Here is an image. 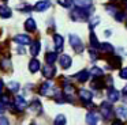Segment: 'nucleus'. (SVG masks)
<instances>
[{"label":"nucleus","instance_id":"5701e85b","mask_svg":"<svg viewBox=\"0 0 127 125\" xmlns=\"http://www.w3.org/2000/svg\"><path fill=\"white\" fill-rule=\"evenodd\" d=\"M51 88H52V83L47 82V83H44V84L41 86V88H40V94H41V95H47L48 92H49Z\"/></svg>","mask_w":127,"mask_h":125},{"label":"nucleus","instance_id":"412c9836","mask_svg":"<svg viewBox=\"0 0 127 125\" xmlns=\"http://www.w3.org/2000/svg\"><path fill=\"white\" fill-rule=\"evenodd\" d=\"M75 78H77L81 83H83V82H86L89 79V72H88V71H81V72L77 73V76H75Z\"/></svg>","mask_w":127,"mask_h":125},{"label":"nucleus","instance_id":"9d476101","mask_svg":"<svg viewBox=\"0 0 127 125\" xmlns=\"http://www.w3.org/2000/svg\"><path fill=\"white\" fill-rule=\"evenodd\" d=\"M86 122H88V125H97V122H98V117H97V114H94L93 111L88 113L86 114Z\"/></svg>","mask_w":127,"mask_h":125},{"label":"nucleus","instance_id":"6e6552de","mask_svg":"<svg viewBox=\"0 0 127 125\" xmlns=\"http://www.w3.org/2000/svg\"><path fill=\"white\" fill-rule=\"evenodd\" d=\"M49 7H51V3L48 1V0H42V1L36 3V5H34V10H36V11H38V12H41V11L48 10Z\"/></svg>","mask_w":127,"mask_h":125},{"label":"nucleus","instance_id":"e433bc0d","mask_svg":"<svg viewBox=\"0 0 127 125\" xmlns=\"http://www.w3.org/2000/svg\"><path fill=\"white\" fill-rule=\"evenodd\" d=\"M6 106H7V103H4L3 101H0V113H4L6 111Z\"/></svg>","mask_w":127,"mask_h":125},{"label":"nucleus","instance_id":"2eb2a0df","mask_svg":"<svg viewBox=\"0 0 127 125\" xmlns=\"http://www.w3.org/2000/svg\"><path fill=\"white\" fill-rule=\"evenodd\" d=\"M36 27H37V24H36V21H34L33 18H29L28 21L25 22V29L28 30V31H34Z\"/></svg>","mask_w":127,"mask_h":125},{"label":"nucleus","instance_id":"bb28decb","mask_svg":"<svg viewBox=\"0 0 127 125\" xmlns=\"http://www.w3.org/2000/svg\"><path fill=\"white\" fill-rule=\"evenodd\" d=\"M90 45L93 46V48H98V49H100V45H101V43H98L97 37H96V34H94L93 31L90 33Z\"/></svg>","mask_w":127,"mask_h":125},{"label":"nucleus","instance_id":"a211bd4d","mask_svg":"<svg viewBox=\"0 0 127 125\" xmlns=\"http://www.w3.org/2000/svg\"><path fill=\"white\" fill-rule=\"evenodd\" d=\"M108 98H109L111 102H116V101H119V91H116L115 88H109Z\"/></svg>","mask_w":127,"mask_h":125},{"label":"nucleus","instance_id":"6ab92c4d","mask_svg":"<svg viewBox=\"0 0 127 125\" xmlns=\"http://www.w3.org/2000/svg\"><path fill=\"white\" fill-rule=\"evenodd\" d=\"M116 116L119 118H127V107H124V106L116 107Z\"/></svg>","mask_w":127,"mask_h":125},{"label":"nucleus","instance_id":"72a5a7b5","mask_svg":"<svg viewBox=\"0 0 127 125\" xmlns=\"http://www.w3.org/2000/svg\"><path fill=\"white\" fill-rule=\"evenodd\" d=\"M90 57H92V60H97L98 59V54H97V50H94V49H90Z\"/></svg>","mask_w":127,"mask_h":125},{"label":"nucleus","instance_id":"1a4fd4ad","mask_svg":"<svg viewBox=\"0 0 127 125\" xmlns=\"http://www.w3.org/2000/svg\"><path fill=\"white\" fill-rule=\"evenodd\" d=\"M59 61H60V65L63 68H70L71 67V57L70 56H67V54H62L60 56V59H59Z\"/></svg>","mask_w":127,"mask_h":125},{"label":"nucleus","instance_id":"423d86ee","mask_svg":"<svg viewBox=\"0 0 127 125\" xmlns=\"http://www.w3.org/2000/svg\"><path fill=\"white\" fill-rule=\"evenodd\" d=\"M55 72H56L55 67H53V65H51V64H47L44 68H42V75H44L47 79H51V78H53V75H55Z\"/></svg>","mask_w":127,"mask_h":125},{"label":"nucleus","instance_id":"c9c22d12","mask_svg":"<svg viewBox=\"0 0 127 125\" xmlns=\"http://www.w3.org/2000/svg\"><path fill=\"white\" fill-rule=\"evenodd\" d=\"M0 125H10V122L6 117H0Z\"/></svg>","mask_w":127,"mask_h":125},{"label":"nucleus","instance_id":"f8f14e48","mask_svg":"<svg viewBox=\"0 0 127 125\" xmlns=\"http://www.w3.org/2000/svg\"><path fill=\"white\" fill-rule=\"evenodd\" d=\"M53 41H55V46H56V50L60 52L63 49V37L59 34H55L53 35Z\"/></svg>","mask_w":127,"mask_h":125},{"label":"nucleus","instance_id":"dca6fc26","mask_svg":"<svg viewBox=\"0 0 127 125\" xmlns=\"http://www.w3.org/2000/svg\"><path fill=\"white\" fill-rule=\"evenodd\" d=\"M29 69H30L32 73H36L37 71L40 69V61L38 60H36V59L32 60V61L29 62Z\"/></svg>","mask_w":127,"mask_h":125},{"label":"nucleus","instance_id":"7ed1b4c3","mask_svg":"<svg viewBox=\"0 0 127 125\" xmlns=\"http://www.w3.org/2000/svg\"><path fill=\"white\" fill-rule=\"evenodd\" d=\"M100 111H101V116L105 120L112 118V106H111L109 102H102L101 106H100Z\"/></svg>","mask_w":127,"mask_h":125},{"label":"nucleus","instance_id":"b1692460","mask_svg":"<svg viewBox=\"0 0 127 125\" xmlns=\"http://www.w3.org/2000/svg\"><path fill=\"white\" fill-rule=\"evenodd\" d=\"M74 1L81 8H86V7H90L92 5V0H74Z\"/></svg>","mask_w":127,"mask_h":125},{"label":"nucleus","instance_id":"a18cd8bd","mask_svg":"<svg viewBox=\"0 0 127 125\" xmlns=\"http://www.w3.org/2000/svg\"><path fill=\"white\" fill-rule=\"evenodd\" d=\"M105 35H107V37H108V35H111V31H109V30H107V31H105Z\"/></svg>","mask_w":127,"mask_h":125},{"label":"nucleus","instance_id":"9b49d317","mask_svg":"<svg viewBox=\"0 0 127 125\" xmlns=\"http://www.w3.org/2000/svg\"><path fill=\"white\" fill-rule=\"evenodd\" d=\"M40 49H41V43L38 41H34V42L30 43V54L33 56H37L40 53Z\"/></svg>","mask_w":127,"mask_h":125},{"label":"nucleus","instance_id":"393cba45","mask_svg":"<svg viewBox=\"0 0 127 125\" xmlns=\"http://www.w3.org/2000/svg\"><path fill=\"white\" fill-rule=\"evenodd\" d=\"M30 110L33 111V113H40V111H41V103H40L38 101L32 102L30 103Z\"/></svg>","mask_w":127,"mask_h":125},{"label":"nucleus","instance_id":"37998d69","mask_svg":"<svg viewBox=\"0 0 127 125\" xmlns=\"http://www.w3.org/2000/svg\"><path fill=\"white\" fill-rule=\"evenodd\" d=\"M18 52H19L21 54H23V49L22 48H18Z\"/></svg>","mask_w":127,"mask_h":125},{"label":"nucleus","instance_id":"a19ab883","mask_svg":"<svg viewBox=\"0 0 127 125\" xmlns=\"http://www.w3.org/2000/svg\"><path fill=\"white\" fill-rule=\"evenodd\" d=\"M111 125H123V122H122V121H119V120H118V121H113Z\"/></svg>","mask_w":127,"mask_h":125},{"label":"nucleus","instance_id":"ea45409f","mask_svg":"<svg viewBox=\"0 0 127 125\" xmlns=\"http://www.w3.org/2000/svg\"><path fill=\"white\" fill-rule=\"evenodd\" d=\"M1 62H3V68H8L10 67V61H8V60H3Z\"/></svg>","mask_w":127,"mask_h":125},{"label":"nucleus","instance_id":"cd10ccee","mask_svg":"<svg viewBox=\"0 0 127 125\" xmlns=\"http://www.w3.org/2000/svg\"><path fill=\"white\" fill-rule=\"evenodd\" d=\"M55 125H66V117L63 114H59L55 118Z\"/></svg>","mask_w":127,"mask_h":125},{"label":"nucleus","instance_id":"58836bf2","mask_svg":"<svg viewBox=\"0 0 127 125\" xmlns=\"http://www.w3.org/2000/svg\"><path fill=\"white\" fill-rule=\"evenodd\" d=\"M98 21H100L98 18H94V19H92V22H90V26H92V27H94L96 24H98Z\"/></svg>","mask_w":127,"mask_h":125},{"label":"nucleus","instance_id":"2f4dec72","mask_svg":"<svg viewBox=\"0 0 127 125\" xmlns=\"http://www.w3.org/2000/svg\"><path fill=\"white\" fill-rule=\"evenodd\" d=\"M19 10H21V11H25V12H28V11L32 10V7H30L29 4H21V5H19Z\"/></svg>","mask_w":127,"mask_h":125},{"label":"nucleus","instance_id":"4be33fe9","mask_svg":"<svg viewBox=\"0 0 127 125\" xmlns=\"http://www.w3.org/2000/svg\"><path fill=\"white\" fill-rule=\"evenodd\" d=\"M90 75H93L94 78H102V76H104V72H102V69L101 68H97V67H93L90 69Z\"/></svg>","mask_w":127,"mask_h":125},{"label":"nucleus","instance_id":"ddd939ff","mask_svg":"<svg viewBox=\"0 0 127 125\" xmlns=\"http://www.w3.org/2000/svg\"><path fill=\"white\" fill-rule=\"evenodd\" d=\"M56 60H58V53H55V52H48L45 54V61H47V64L52 65Z\"/></svg>","mask_w":127,"mask_h":125},{"label":"nucleus","instance_id":"f257e3e1","mask_svg":"<svg viewBox=\"0 0 127 125\" xmlns=\"http://www.w3.org/2000/svg\"><path fill=\"white\" fill-rule=\"evenodd\" d=\"M92 12H93V8H90V10H89V7H86V8L78 7V8H75V10L71 11V19H72V21L83 22V21H86V19H88L89 14H92Z\"/></svg>","mask_w":127,"mask_h":125},{"label":"nucleus","instance_id":"473e14b6","mask_svg":"<svg viewBox=\"0 0 127 125\" xmlns=\"http://www.w3.org/2000/svg\"><path fill=\"white\" fill-rule=\"evenodd\" d=\"M115 19H116V21H119V22H120V21H123V19H124V12L119 11V12L115 15Z\"/></svg>","mask_w":127,"mask_h":125},{"label":"nucleus","instance_id":"f03ea898","mask_svg":"<svg viewBox=\"0 0 127 125\" xmlns=\"http://www.w3.org/2000/svg\"><path fill=\"white\" fill-rule=\"evenodd\" d=\"M70 43H71V46L74 48V50L77 52V53H81V52L83 50V43L82 41H81V38L78 37V35H70Z\"/></svg>","mask_w":127,"mask_h":125},{"label":"nucleus","instance_id":"0eeeda50","mask_svg":"<svg viewBox=\"0 0 127 125\" xmlns=\"http://www.w3.org/2000/svg\"><path fill=\"white\" fill-rule=\"evenodd\" d=\"M78 94H79V98L83 101V102H90L92 98H93V94H92L89 90H83L82 88V90H79V92H78Z\"/></svg>","mask_w":127,"mask_h":125},{"label":"nucleus","instance_id":"de8ad7c7","mask_svg":"<svg viewBox=\"0 0 127 125\" xmlns=\"http://www.w3.org/2000/svg\"><path fill=\"white\" fill-rule=\"evenodd\" d=\"M4 1H7V0H4Z\"/></svg>","mask_w":127,"mask_h":125},{"label":"nucleus","instance_id":"20e7f679","mask_svg":"<svg viewBox=\"0 0 127 125\" xmlns=\"http://www.w3.org/2000/svg\"><path fill=\"white\" fill-rule=\"evenodd\" d=\"M14 106L17 107V110L23 111L26 107H28V103H26L25 98L21 97V95H18V97H15V99H14Z\"/></svg>","mask_w":127,"mask_h":125},{"label":"nucleus","instance_id":"79ce46f5","mask_svg":"<svg viewBox=\"0 0 127 125\" xmlns=\"http://www.w3.org/2000/svg\"><path fill=\"white\" fill-rule=\"evenodd\" d=\"M123 94H124V95H127V86H124V88H123Z\"/></svg>","mask_w":127,"mask_h":125},{"label":"nucleus","instance_id":"a878e982","mask_svg":"<svg viewBox=\"0 0 127 125\" xmlns=\"http://www.w3.org/2000/svg\"><path fill=\"white\" fill-rule=\"evenodd\" d=\"M105 8H107V12H108V14H112L113 16H115L116 14L119 12V8L116 7L115 4H108V5H105Z\"/></svg>","mask_w":127,"mask_h":125},{"label":"nucleus","instance_id":"49530a36","mask_svg":"<svg viewBox=\"0 0 127 125\" xmlns=\"http://www.w3.org/2000/svg\"><path fill=\"white\" fill-rule=\"evenodd\" d=\"M126 27H127V22H126Z\"/></svg>","mask_w":127,"mask_h":125},{"label":"nucleus","instance_id":"f3484780","mask_svg":"<svg viewBox=\"0 0 127 125\" xmlns=\"http://www.w3.org/2000/svg\"><path fill=\"white\" fill-rule=\"evenodd\" d=\"M74 87L71 86V84H64V95H66L67 98H70L71 99L72 97H74Z\"/></svg>","mask_w":127,"mask_h":125},{"label":"nucleus","instance_id":"09e8293b","mask_svg":"<svg viewBox=\"0 0 127 125\" xmlns=\"http://www.w3.org/2000/svg\"><path fill=\"white\" fill-rule=\"evenodd\" d=\"M32 125H33V124H32Z\"/></svg>","mask_w":127,"mask_h":125},{"label":"nucleus","instance_id":"aec40b11","mask_svg":"<svg viewBox=\"0 0 127 125\" xmlns=\"http://www.w3.org/2000/svg\"><path fill=\"white\" fill-rule=\"evenodd\" d=\"M109 62H111V67L112 68H119L122 64V59L119 56H112L109 60Z\"/></svg>","mask_w":127,"mask_h":125},{"label":"nucleus","instance_id":"4468645a","mask_svg":"<svg viewBox=\"0 0 127 125\" xmlns=\"http://www.w3.org/2000/svg\"><path fill=\"white\" fill-rule=\"evenodd\" d=\"M11 10H10L7 5H0V16L3 19H7V18H10L11 16Z\"/></svg>","mask_w":127,"mask_h":125},{"label":"nucleus","instance_id":"c03bdc74","mask_svg":"<svg viewBox=\"0 0 127 125\" xmlns=\"http://www.w3.org/2000/svg\"><path fill=\"white\" fill-rule=\"evenodd\" d=\"M1 90H3V82L0 80V91H1Z\"/></svg>","mask_w":127,"mask_h":125},{"label":"nucleus","instance_id":"c85d7f7f","mask_svg":"<svg viewBox=\"0 0 127 125\" xmlns=\"http://www.w3.org/2000/svg\"><path fill=\"white\" fill-rule=\"evenodd\" d=\"M100 49L104 50V52H112L113 50V46L111 45V43H108V42H102L101 45H100Z\"/></svg>","mask_w":127,"mask_h":125},{"label":"nucleus","instance_id":"f704fd0d","mask_svg":"<svg viewBox=\"0 0 127 125\" xmlns=\"http://www.w3.org/2000/svg\"><path fill=\"white\" fill-rule=\"evenodd\" d=\"M120 78L127 80V68H123V69L120 71Z\"/></svg>","mask_w":127,"mask_h":125},{"label":"nucleus","instance_id":"39448f33","mask_svg":"<svg viewBox=\"0 0 127 125\" xmlns=\"http://www.w3.org/2000/svg\"><path fill=\"white\" fill-rule=\"evenodd\" d=\"M14 41L17 43H19V45H29V43H32V40L29 35H25V34H18L14 37Z\"/></svg>","mask_w":127,"mask_h":125},{"label":"nucleus","instance_id":"4c0bfd02","mask_svg":"<svg viewBox=\"0 0 127 125\" xmlns=\"http://www.w3.org/2000/svg\"><path fill=\"white\" fill-rule=\"evenodd\" d=\"M0 101H3L4 103H7V105H8L10 103V99H8V97H7V95H0Z\"/></svg>","mask_w":127,"mask_h":125},{"label":"nucleus","instance_id":"c756f323","mask_svg":"<svg viewBox=\"0 0 127 125\" xmlns=\"http://www.w3.org/2000/svg\"><path fill=\"white\" fill-rule=\"evenodd\" d=\"M8 90L12 91V92L18 91V90H19V83H17V82H10L8 83Z\"/></svg>","mask_w":127,"mask_h":125},{"label":"nucleus","instance_id":"7c9ffc66","mask_svg":"<svg viewBox=\"0 0 127 125\" xmlns=\"http://www.w3.org/2000/svg\"><path fill=\"white\" fill-rule=\"evenodd\" d=\"M58 3L60 5H63V7H66V8L71 7V0H58Z\"/></svg>","mask_w":127,"mask_h":125}]
</instances>
